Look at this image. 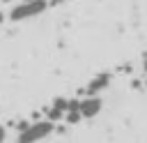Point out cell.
I'll return each instance as SVG.
<instances>
[{
    "instance_id": "6",
    "label": "cell",
    "mask_w": 147,
    "mask_h": 143,
    "mask_svg": "<svg viewBox=\"0 0 147 143\" xmlns=\"http://www.w3.org/2000/svg\"><path fill=\"white\" fill-rule=\"evenodd\" d=\"M80 120H83L80 111H67V113H64V122H67V125H78Z\"/></svg>"
},
{
    "instance_id": "3",
    "label": "cell",
    "mask_w": 147,
    "mask_h": 143,
    "mask_svg": "<svg viewBox=\"0 0 147 143\" xmlns=\"http://www.w3.org/2000/svg\"><path fill=\"white\" fill-rule=\"evenodd\" d=\"M101 108H103V99L96 97V95H87V97L80 99V115L87 118V120L96 118L101 113Z\"/></svg>"
},
{
    "instance_id": "1",
    "label": "cell",
    "mask_w": 147,
    "mask_h": 143,
    "mask_svg": "<svg viewBox=\"0 0 147 143\" xmlns=\"http://www.w3.org/2000/svg\"><path fill=\"white\" fill-rule=\"evenodd\" d=\"M53 129H55V122H51L46 118L37 120V122H30L28 129H23V131L16 134V143H39V141L48 138L53 134Z\"/></svg>"
},
{
    "instance_id": "5",
    "label": "cell",
    "mask_w": 147,
    "mask_h": 143,
    "mask_svg": "<svg viewBox=\"0 0 147 143\" xmlns=\"http://www.w3.org/2000/svg\"><path fill=\"white\" fill-rule=\"evenodd\" d=\"M64 111H67V97H55L53 106H51V108H44L46 120H51V122H55V125L64 120Z\"/></svg>"
},
{
    "instance_id": "13",
    "label": "cell",
    "mask_w": 147,
    "mask_h": 143,
    "mask_svg": "<svg viewBox=\"0 0 147 143\" xmlns=\"http://www.w3.org/2000/svg\"><path fill=\"white\" fill-rule=\"evenodd\" d=\"M21 2H28V0H21Z\"/></svg>"
},
{
    "instance_id": "8",
    "label": "cell",
    "mask_w": 147,
    "mask_h": 143,
    "mask_svg": "<svg viewBox=\"0 0 147 143\" xmlns=\"http://www.w3.org/2000/svg\"><path fill=\"white\" fill-rule=\"evenodd\" d=\"M5 141H7V127L0 125V143H5Z\"/></svg>"
},
{
    "instance_id": "11",
    "label": "cell",
    "mask_w": 147,
    "mask_h": 143,
    "mask_svg": "<svg viewBox=\"0 0 147 143\" xmlns=\"http://www.w3.org/2000/svg\"><path fill=\"white\" fill-rule=\"evenodd\" d=\"M2 23H5V14L0 12V25H2Z\"/></svg>"
},
{
    "instance_id": "14",
    "label": "cell",
    "mask_w": 147,
    "mask_h": 143,
    "mask_svg": "<svg viewBox=\"0 0 147 143\" xmlns=\"http://www.w3.org/2000/svg\"><path fill=\"white\" fill-rule=\"evenodd\" d=\"M145 88H147V81H145Z\"/></svg>"
},
{
    "instance_id": "2",
    "label": "cell",
    "mask_w": 147,
    "mask_h": 143,
    "mask_svg": "<svg viewBox=\"0 0 147 143\" xmlns=\"http://www.w3.org/2000/svg\"><path fill=\"white\" fill-rule=\"evenodd\" d=\"M48 9V2L46 0H28V2H18L16 7L9 9V21L18 23V21H28V18H34L39 14H44Z\"/></svg>"
},
{
    "instance_id": "4",
    "label": "cell",
    "mask_w": 147,
    "mask_h": 143,
    "mask_svg": "<svg viewBox=\"0 0 147 143\" xmlns=\"http://www.w3.org/2000/svg\"><path fill=\"white\" fill-rule=\"evenodd\" d=\"M110 81H113V74H110V72H101V74H96V76L80 90V95H85V97H87V95H99L101 90H106V88L110 85Z\"/></svg>"
},
{
    "instance_id": "7",
    "label": "cell",
    "mask_w": 147,
    "mask_h": 143,
    "mask_svg": "<svg viewBox=\"0 0 147 143\" xmlns=\"http://www.w3.org/2000/svg\"><path fill=\"white\" fill-rule=\"evenodd\" d=\"M28 125H30V120H18V122H16V134L23 131V129H28Z\"/></svg>"
},
{
    "instance_id": "9",
    "label": "cell",
    "mask_w": 147,
    "mask_h": 143,
    "mask_svg": "<svg viewBox=\"0 0 147 143\" xmlns=\"http://www.w3.org/2000/svg\"><path fill=\"white\" fill-rule=\"evenodd\" d=\"M46 2H48V7H57V5H62L64 0H46Z\"/></svg>"
},
{
    "instance_id": "10",
    "label": "cell",
    "mask_w": 147,
    "mask_h": 143,
    "mask_svg": "<svg viewBox=\"0 0 147 143\" xmlns=\"http://www.w3.org/2000/svg\"><path fill=\"white\" fill-rule=\"evenodd\" d=\"M142 72L147 74V51H145V55H142Z\"/></svg>"
},
{
    "instance_id": "12",
    "label": "cell",
    "mask_w": 147,
    "mask_h": 143,
    "mask_svg": "<svg viewBox=\"0 0 147 143\" xmlns=\"http://www.w3.org/2000/svg\"><path fill=\"white\" fill-rule=\"evenodd\" d=\"M2 2H9V0H2Z\"/></svg>"
}]
</instances>
